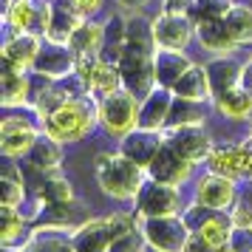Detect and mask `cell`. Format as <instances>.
I'll return each instance as SVG.
<instances>
[{
	"label": "cell",
	"instance_id": "cell-1",
	"mask_svg": "<svg viewBox=\"0 0 252 252\" xmlns=\"http://www.w3.org/2000/svg\"><path fill=\"white\" fill-rule=\"evenodd\" d=\"M145 176H148V167H142L122 150L96 156V182L105 195H114L119 201L136 198L145 187Z\"/></svg>",
	"mask_w": 252,
	"mask_h": 252
},
{
	"label": "cell",
	"instance_id": "cell-2",
	"mask_svg": "<svg viewBox=\"0 0 252 252\" xmlns=\"http://www.w3.org/2000/svg\"><path fill=\"white\" fill-rule=\"evenodd\" d=\"M96 119H99V102L91 105V99L71 96L54 114L43 119V133L54 136L57 142H80L94 130Z\"/></svg>",
	"mask_w": 252,
	"mask_h": 252
},
{
	"label": "cell",
	"instance_id": "cell-3",
	"mask_svg": "<svg viewBox=\"0 0 252 252\" xmlns=\"http://www.w3.org/2000/svg\"><path fill=\"white\" fill-rule=\"evenodd\" d=\"M139 96L130 88H119L111 96L99 99V122L105 125L108 133L114 136H127L130 130L139 127Z\"/></svg>",
	"mask_w": 252,
	"mask_h": 252
},
{
	"label": "cell",
	"instance_id": "cell-4",
	"mask_svg": "<svg viewBox=\"0 0 252 252\" xmlns=\"http://www.w3.org/2000/svg\"><path fill=\"white\" fill-rule=\"evenodd\" d=\"M142 232L148 244L156 252H184L187 241L193 235L190 224L182 216H153V218H142Z\"/></svg>",
	"mask_w": 252,
	"mask_h": 252
},
{
	"label": "cell",
	"instance_id": "cell-5",
	"mask_svg": "<svg viewBox=\"0 0 252 252\" xmlns=\"http://www.w3.org/2000/svg\"><path fill=\"white\" fill-rule=\"evenodd\" d=\"M119 71L125 88L136 94V96H148L159 82H156V68H153V54L150 48H139V46H125V54L119 60Z\"/></svg>",
	"mask_w": 252,
	"mask_h": 252
},
{
	"label": "cell",
	"instance_id": "cell-6",
	"mask_svg": "<svg viewBox=\"0 0 252 252\" xmlns=\"http://www.w3.org/2000/svg\"><path fill=\"white\" fill-rule=\"evenodd\" d=\"M150 26L156 48H184L195 34V20H190V14L179 9H164Z\"/></svg>",
	"mask_w": 252,
	"mask_h": 252
},
{
	"label": "cell",
	"instance_id": "cell-7",
	"mask_svg": "<svg viewBox=\"0 0 252 252\" xmlns=\"http://www.w3.org/2000/svg\"><path fill=\"white\" fill-rule=\"evenodd\" d=\"M161 139H164V145H170L179 156H184L193 164L210 159V153H213L210 136L204 133L201 125H170L161 133Z\"/></svg>",
	"mask_w": 252,
	"mask_h": 252
},
{
	"label": "cell",
	"instance_id": "cell-8",
	"mask_svg": "<svg viewBox=\"0 0 252 252\" xmlns=\"http://www.w3.org/2000/svg\"><path fill=\"white\" fill-rule=\"evenodd\" d=\"M136 201H139V218L173 216L179 210V204H182V195H179V187L150 179V182H145L142 193L136 195Z\"/></svg>",
	"mask_w": 252,
	"mask_h": 252
},
{
	"label": "cell",
	"instance_id": "cell-9",
	"mask_svg": "<svg viewBox=\"0 0 252 252\" xmlns=\"http://www.w3.org/2000/svg\"><path fill=\"white\" fill-rule=\"evenodd\" d=\"M148 176L153 179V182L179 187L182 182H187V179L193 176V161H187L184 156H179L170 145H164V142H161L159 153H156L153 161L148 164Z\"/></svg>",
	"mask_w": 252,
	"mask_h": 252
},
{
	"label": "cell",
	"instance_id": "cell-10",
	"mask_svg": "<svg viewBox=\"0 0 252 252\" xmlns=\"http://www.w3.org/2000/svg\"><path fill=\"white\" fill-rule=\"evenodd\" d=\"M195 201H198L201 207L216 210V213H227V207L235 201V182H232V176L210 170L204 179H198Z\"/></svg>",
	"mask_w": 252,
	"mask_h": 252
},
{
	"label": "cell",
	"instance_id": "cell-11",
	"mask_svg": "<svg viewBox=\"0 0 252 252\" xmlns=\"http://www.w3.org/2000/svg\"><path fill=\"white\" fill-rule=\"evenodd\" d=\"M0 139H3V145H0L3 156L17 159V156H23V153H29V150L34 148L40 133H37V127H32L20 116H6L3 125H0Z\"/></svg>",
	"mask_w": 252,
	"mask_h": 252
},
{
	"label": "cell",
	"instance_id": "cell-12",
	"mask_svg": "<svg viewBox=\"0 0 252 252\" xmlns=\"http://www.w3.org/2000/svg\"><path fill=\"white\" fill-rule=\"evenodd\" d=\"M77 65V54L71 51V46L63 43H51L46 40V46L40 48V54L34 60V71L43 74L48 80H60V77H68Z\"/></svg>",
	"mask_w": 252,
	"mask_h": 252
},
{
	"label": "cell",
	"instance_id": "cell-13",
	"mask_svg": "<svg viewBox=\"0 0 252 252\" xmlns=\"http://www.w3.org/2000/svg\"><path fill=\"white\" fill-rule=\"evenodd\" d=\"M173 99H176L173 88L156 85V88H153L145 99H142V108H139V127L161 130V127L167 125V116H170Z\"/></svg>",
	"mask_w": 252,
	"mask_h": 252
},
{
	"label": "cell",
	"instance_id": "cell-14",
	"mask_svg": "<svg viewBox=\"0 0 252 252\" xmlns=\"http://www.w3.org/2000/svg\"><path fill=\"white\" fill-rule=\"evenodd\" d=\"M43 48V40L34 32H14V37L6 43L3 51V65H12L17 71L34 68V60Z\"/></svg>",
	"mask_w": 252,
	"mask_h": 252
},
{
	"label": "cell",
	"instance_id": "cell-15",
	"mask_svg": "<svg viewBox=\"0 0 252 252\" xmlns=\"http://www.w3.org/2000/svg\"><path fill=\"white\" fill-rule=\"evenodd\" d=\"M195 34H198V40H201V46H204L207 51L218 54V57L232 54L235 46H238L235 37H232V32H229L227 23H224V17H207V20H198V23H195Z\"/></svg>",
	"mask_w": 252,
	"mask_h": 252
},
{
	"label": "cell",
	"instance_id": "cell-16",
	"mask_svg": "<svg viewBox=\"0 0 252 252\" xmlns=\"http://www.w3.org/2000/svg\"><path fill=\"white\" fill-rule=\"evenodd\" d=\"M193 63L184 57L182 48H159L153 54V68H156V82L164 88H173L182 80V74L190 68Z\"/></svg>",
	"mask_w": 252,
	"mask_h": 252
},
{
	"label": "cell",
	"instance_id": "cell-17",
	"mask_svg": "<svg viewBox=\"0 0 252 252\" xmlns=\"http://www.w3.org/2000/svg\"><path fill=\"white\" fill-rule=\"evenodd\" d=\"M161 142L164 139L159 136V130H148V127H136V130H130L125 136V145H122V153L130 156L133 161H139L142 167H148L153 156L159 153Z\"/></svg>",
	"mask_w": 252,
	"mask_h": 252
},
{
	"label": "cell",
	"instance_id": "cell-18",
	"mask_svg": "<svg viewBox=\"0 0 252 252\" xmlns=\"http://www.w3.org/2000/svg\"><path fill=\"white\" fill-rule=\"evenodd\" d=\"M173 94L182 96V99H193V102H207V99H216L213 96V85H210V74L207 68L190 65L182 74V80L173 85Z\"/></svg>",
	"mask_w": 252,
	"mask_h": 252
},
{
	"label": "cell",
	"instance_id": "cell-19",
	"mask_svg": "<svg viewBox=\"0 0 252 252\" xmlns=\"http://www.w3.org/2000/svg\"><path fill=\"white\" fill-rule=\"evenodd\" d=\"M216 108L221 111V116H227L232 122H244L252 116V91L244 85H235L221 96H216Z\"/></svg>",
	"mask_w": 252,
	"mask_h": 252
},
{
	"label": "cell",
	"instance_id": "cell-20",
	"mask_svg": "<svg viewBox=\"0 0 252 252\" xmlns=\"http://www.w3.org/2000/svg\"><path fill=\"white\" fill-rule=\"evenodd\" d=\"M63 142H57L54 136H40L34 142V148L29 150V164L40 173H54L57 170L60 159H63V148H60Z\"/></svg>",
	"mask_w": 252,
	"mask_h": 252
},
{
	"label": "cell",
	"instance_id": "cell-21",
	"mask_svg": "<svg viewBox=\"0 0 252 252\" xmlns=\"http://www.w3.org/2000/svg\"><path fill=\"white\" fill-rule=\"evenodd\" d=\"M193 232H198V238L204 241L207 247H213V250H227L229 247V235H232V221H227L224 216H218V213H213V216L207 218L204 224H198V227L193 229Z\"/></svg>",
	"mask_w": 252,
	"mask_h": 252
},
{
	"label": "cell",
	"instance_id": "cell-22",
	"mask_svg": "<svg viewBox=\"0 0 252 252\" xmlns=\"http://www.w3.org/2000/svg\"><path fill=\"white\" fill-rule=\"evenodd\" d=\"M207 167L213 173H224V176H238L244 170V148L241 145H224V148H213Z\"/></svg>",
	"mask_w": 252,
	"mask_h": 252
},
{
	"label": "cell",
	"instance_id": "cell-23",
	"mask_svg": "<svg viewBox=\"0 0 252 252\" xmlns=\"http://www.w3.org/2000/svg\"><path fill=\"white\" fill-rule=\"evenodd\" d=\"M105 43V29L99 23H82L74 34H71L68 46L77 57H85V54H99V48Z\"/></svg>",
	"mask_w": 252,
	"mask_h": 252
},
{
	"label": "cell",
	"instance_id": "cell-24",
	"mask_svg": "<svg viewBox=\"0 0 252 252\" xmlns=\"http://www.w3.org/2000/svg\"><path fill=\"white\" fill-rule=\"evenodd\" d=\"M207 74H210V85H213V96H221L224 91L241 85V68L232 63V60H216L207 65Z\"/></svg>",
	"mask_w": 252,
	"mask_h": 252
},
{
	"label": "cell",
	"instance_id": "cell-25",
	"mask_svg": "<svg viewBox=\"0 0 252 252\" xmlns=\"http://www.w3.org/2000/svg\"><path fill=\"white\" fill-rule=\"evenodd\" d=\"M119 88H125L122 71L116 68L114 63H105V60H99V65H96V71H94V77H91L88 91L96 94V96L102 99V96H111V94L119 91Z\"/></svg>",
	"mask_w": 252,
	"mask_h": 252
},
{
	"label": "cell",
	"instance_id": "cell-26",
	"mask_svg": "<svg viewBox=\"0 0 252 252\" xmlns=\"http://www.w3.org/2000/svg\"><path fill=\"white\" fill-rule=\"evenodd\" d=\"M29 102V80L23 77V71L6 65L3 68V105H26Z\"/></svg>",
	"mask_w": 252,
	"mask_h": 252
},
{
	"label": "cell",
	"instance_id": "cell-27",
	"mask_svg": "<svg viewBox=\"0 0 252 252\" xmlns=\"http://www.w3.org/2000/svg\"><path fill=\"white\" fill-rule=\"evenodd\" d=\"M224 23H227V29L232 32V37H235V43H252V9L250 6H235L232 3V9L227 12V17H224Z\"/></svg>",
	"mask_w": 252,
	"mask_h": 252
},
{
	"label": "cell",
	"instance_id": "cell-28",
	"mask_svg": "<svg viewBox=\"0 0 252 252\" xmlns=\"http://www.w3.org/2000/svg\"><path fill=\"white\" fill-rule=\"evenodd\" d=\"M201 122H204L201 102L182 99V96H176V99H173L170 116H167V125H201Z\"/></svg>",
	"mask_w": 252,
	"mask_h": 252
},
{
	"label": "cell",
	"instance_id": "cell-29",
	"mask_svg": "<svg viewBox=\"0 0 252 252\" xmlns=\"http://www.w3.org/2000/svg\"><path fill=\"white\" fill-rule=\"evenodd\" d=\"M34 6H37V0H12L6 6V23L12 26L14 32H32Z\"/></svg>",
	"mask_w": 252,
	"mask_h": 252
},
{
	"label": "cell",
	"instance_id": "cell-30",
	"mask_svg": "<svg viewBox=\"0 0 252 252\" xmlns=\"http://www.w3.org/2000/svg\"><path fill=\"white\" fill-rule=\"evenodd\" d=\"M65 99H71V94H68V91H63L60 85H46L43 91L37 94L34 111L40 114V119H46V116H48V114H54L60 105L65 102Z\"/></svg>",
	"mask_w": 252,
	"mask_h": 252
},
{
	"label": "cell",
	"instance_id": "cell-31",
	"mask_svg": "<svg viewBox=\"0 0 252 252\" xmlns=\"http://www.w3.org/2000/svg\"><path fill=\"white\" fill-rule=\"evenodd\" d=\"M0 221H3V227H0V241H3V247H12L14 238H20L23 235V216L17 213V207H6L0 210Z\"/></svg>",
	"mask_w": 252,
	"mask_h": 252
},
{
	"label": "cell",
	"instance_id": "cell-32",
	"mask_svg": "<svg viewBox=\"0 0 252 252\" xmlns=\"http://www.w3.org/2000/svg\"><path fill=\"white\" fill-rule=\"evenodd\" d=\"M145 247H150L148 238H145V232L142 229H133V232H127L122 238H116L108 252H145Z\"/></svg>",
	"mask_w": 252,
	"mask_h": 252
},
{
	"label": "cell",
	"instance_id": "cell-33",
	"mask_svg": "<svg viewBox=\"0 0 252 252\" xmlns=\"http://www.w3.org/2000/svg\"><path fill=\"white\" fill-rule=\"evenodd\" d=\"M0 195H3V204L6 207H17L23 204V182H17V179H12V176H3L0 179Z\"/></svg>",
	"mask_w": 252,
	"mask_h": 252
},
{
	"label": "cell",
	"instance_id": "cell-34",
	"mask_svg": "<svg viewBox=\"0 0 252 252\" xmlns=\"http://www.w3.org/2000/svg\"><path fill=\"white\" fill-rule=\"evenodd\" d=\"M227 250L229 252H252V227H232Z\"/></svg>",
	"mask_w": 252,
	"mask_h": 252
},
{
	"label": "cell",
	"instance_id": "cell-35",
	"mask_svg": "<svg viewBox=\"0 0 252 252\" xmlns=\"http://www.w3.org/2000/svg\"><path fill=\"white\" fill-rule=\"evenodd\" d=\"M229 221H232V227H252V213L247 207H235L229 213Z\"/></svg>",
	"mask_w": 252,
	"mask_h": 252
},
{
	"label": "cell",
	"instance_id": "cell-36",
	"mask_svg": "<svg viewBox=\"0 0 252 252\" xmlns=\"http://www.w3.org/2000/svg\"><path fill=\"white\" fill-rule=\"evenodd\" d=\"M71 3H74L82 14H94V12H99V9H102L105 0H71Z\"/></svg>",
	"mask_w": 252,
	"mask_h": 252
},
{
	"label": "cell",
	"instance_id": "cell-37",
	"mask_svg": "<svg viewBox=\"0 0 252 252\" xmlns=\"http://www.w3.org/2000/svg\"><path fill=\"white\" fill-rule=\"evenodd\" d=\"M241 85L252 91V60L247 63V65H244V68H241Z\"/></svg>",
	"mask_w": 252,
	"mask_h": 252
},
{
	"label": "cell",
	"instance_id": "cell-38",
	"mask_svg": "<svg viewBox=\"0 0 252 252\" xmlns=\"http://www.w3.org/2000/svg\"><path fill=\"white\" fill-rule=\"evenodd\" d=\"M122 3H125V6H133V9H136V6H142V3H145V0H122Z\"/></svg>",
	"mask_w": 252,
	"mask_h": 252
}]
</instances>
